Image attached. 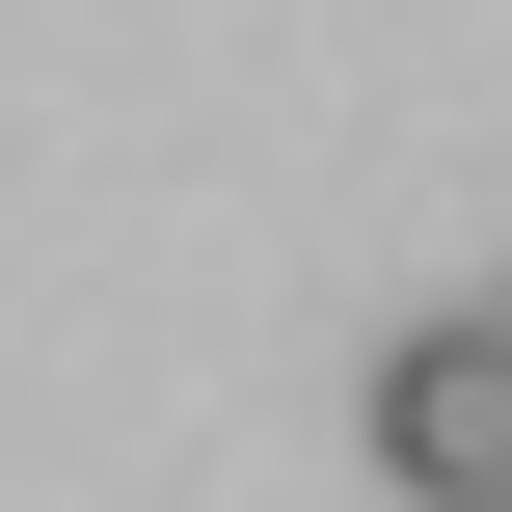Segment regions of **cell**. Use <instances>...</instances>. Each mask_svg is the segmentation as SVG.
Wrapping results in <instances>:
<instances>
[{
  "instance_id": "obj_1",
  "label": "cell",
  "mask_w": 512,
  "mask_h": 512,
  "mask_svg": "<svg viewBox=\"0 0 512 512\" xmlns=\"http://www.w3.org/2000/svg\"><path fill=\"white\" fill-rule=\"evenodd\" d=\"M378 486H405V512H512V324H486V297L378 351Z\"/></svg>"
},
{
  "instance_id": "obj_2",
  "label": "cell",
  "mask_w": 512,
  "mask_h": 512,
  "mask_svg": "<svg viewBox=\"0 0 512 512\" xmlns=\"http://www.w3.org/2000/svg\"><path fill=\"white\" fill-rule=\"evenodd\" d=\"M486 324H512V297H486Z\"/></svg>"
}]
</instances>
